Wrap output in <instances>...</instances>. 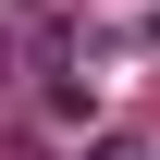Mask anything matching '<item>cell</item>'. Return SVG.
Here are the masks:
<instances>
[{"mask_svg":"<svg viewBox=\"0 0 160 160\" xmlns=\"http://www.w3.org/2000/svg\"><path fill=\"white\" fill-rule=\"evenodd\" d=\"M148 37H160V12H148Z\"/></svg>","mask_w":160,"mask_h":160,"instance_id":"cell-1","label":"cell"}]
</instances>
